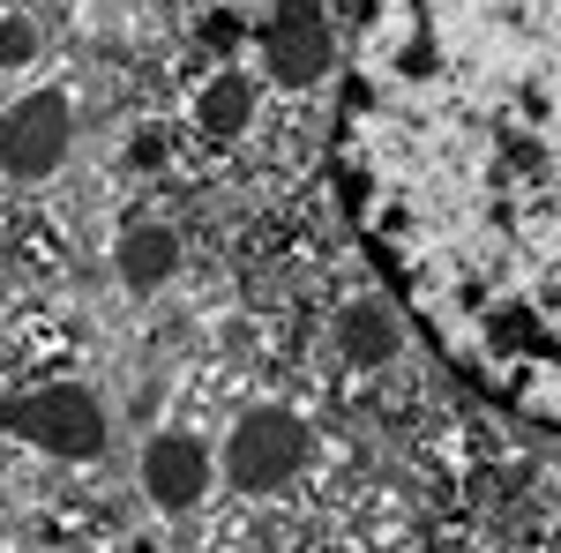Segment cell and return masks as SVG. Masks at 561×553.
Returning a JSON list of instances; mask_svg holds the SVG:
<instances>
[{"label":"cell","mask_w":561,"mask_h":553,"mask_svg":"<svg viewBox=\"0 0 561 553\" xmlns=\"http://www.w3.org/2000/svg\"><path fill=\"white\" fill-rule=\"evenodd\" d=\"M337 187L420 337L561 434V0H359Z\"/></svg>","instance_id":"cell-1"},{"label":"cell","mask_w":561,"mask_h":553,"mask_svg":"<svg viewBox=\"0 0 561 553\" xmlns=\"http://www.w3.org/2000/svg\"><path fill=\"white\" fill-rule=\"evenodd\" d=\"M0 426L38 441L45 457H68V464L105 449V412H98L90 389H38V396H8L0 389Z\"/></svg>","instance_id":"cell-2"},{"label":"cell","mask_w":561,"mask_h":553,"mask_svg":"<svg viewBox=\"0 0 561 553\" xmlns=\"http://www.w3.org/2000/svg\"><path fill=\"white\" fill-rule=\"evenodd\" d=\"M307 464V426L293 412H248L225 441V479L240 494H277Z\"/></svg>","instance_id":"cell-3"},{"label":"cell","mask_w":561,"mask_h":553,"mask_svg":"<svg viewBox=\"0 0 561 553\" xmlns=\"http://www.w3.org/2000/svg\"><path fill=\"white\" fill-rule=\"evenodd\" d=\"M68 135H76V113H68V90H38V97H15L0 113V172L8 180H45L68 158Z\"/></svg>","instance_id":"cell-4"},{"label":"cell","mask_w":561,"mask_h":553,"mask_svg":"<svg viewBox=\"0 0 561 553\" xmlns=\"http://www.w3.org/2000/svg\"><path fill=\"white\" fill-rule=\"evenodd\" d=\"M262 60L277 83H314L330 68V15L322 0H277L262 23Z\"/></svg>","instance_id":"cell-5"},{"label":"cell","mask_w":561,"mask_h":553,"mask_svg":"<svg viewBox=\"0 0 561 553\" xmlns=\"http://www.w3.org/2000/svg\"><path fill=\"white\" fill-rule=\"evenodd\" d=\"M142 486H150L158 509H195L203 486H210V449L195 434H158L142 449Z\"/></svg>","instance_id":"cell-6"},{"label":"cell","mask_w":561,"mask_h":553,"mask_svg":"<svg viewBox=\"0 0 561 553\" xmlns=\"http://www.w3.org/2000/svg\"><path fill=\"white\" fill-rule=\"evenodd\" d=\"M113 262H121V285H128V292H158V285L173 277V262H180V240L165 224H128L121 247H113Z\"/></svg>","instance_id":"cell-7"},{"label":"cell","mask_w":561,"mask_h":553,"mask_svg":"<svg viewBox=\"0 0 561 553\" xmlns=\"http://www.w3.org/2000/svg\"><path fill=\"white\" fill-rule=\"evenodd\" d=\"M337 344H345L352 367H382L389 352H397V322L382 314V299H359L337 314Z\"/></svg>","instance_id":"cell-8"},{"label":"cell","mask_w":561,"mask_h":553,"mask_svg":"<svg viewBox=\"0 0 561 553\" xmlns=\"http://www.w3.org/2000/svg\"><path fill=\"white\" fill-rule=\"evenodd\" d=\"M248 120H255V83H248V76H217V83H203V97H195V128L203 135L225 142V135L248 128Z\"/></svg>","instance_id":"cell-9"},{"label":"cell","mask_w":561,"mask_h":553,"mask_svg":"<svg viewBox=\"0 0 561 553\" xmlns=\"http://www.w3.org/2000/svg\"><path fill=\"white\" fill-rule=\"evenodd\" d=\"M38 23L31 15H0V68H31L38 60Z\"/></svg>","instance_id":"cell-10"},{"label":"cell","mask_w":561,"mask_h":553,"mask_svg":"<svg viewBox=\"0 0 561 553\" xmlns=\"http://www.w3.org/2000/svg\"><path fill=\"white\" fill-rule=\"evenodd\" d=\"M203 45L232 53V45H240V23H232V15H210V23H203Z\"/></svg>","instance_id":"cell-11"},{"label":"cell","mask_w":561,"mask_h":553,"mask_svg":"<svg viewBox=\"0 0 561 553\" xmlns=\"http://www.w3.org/2000/svg\"><path fill=\"white\" fill-rule=\"evenodd\" d=\"M165 158V135H135V165H158Z\"/></svg>","instance_id":"cell-12"}]
</instances>
